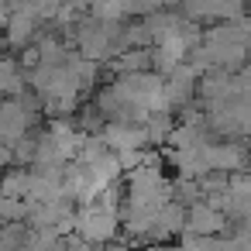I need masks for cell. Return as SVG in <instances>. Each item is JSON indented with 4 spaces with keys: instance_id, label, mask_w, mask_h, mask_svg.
<instances>
[{
    "instance_id": "ba28073f",
    "label": "cell",
    "mask_w": 251,
    "mask_h": 251,
    "mask_svg": "<svg viewBox=\"0 0 251 251\" xmlns=\"http://www.w3.org/2000/svg\"><path fill=\"white\" fill-rule=\"evenodd\" d=\"M206 55H210V69H227V73H237L244 69L248 62V45H237V42H224V45H203Z\"/></svg>"
},
{
    "instance_id": "7a4b0ae2",
    "label": "cell",
    "mask_w": 251,
    "mask_h": 251,
    "mask_svg": "<svg viewBox=\"0 0 251 251\" xmlns=\"http://www.w3.org/2000/svg\"><path fill=\"white\" fill-rule=\"evenodd\" d=\"M73 230L83 241H90V244H103V241L121 234V217H117V210H103L97 203H83V206H76V227Z\"/></svg>"
},
{
    "instance_id": "52a82bcc",
    "label": "cell",
    "mask_w": 251,
    "mask_h": 251,
    "mask_svg": "<svg viewBox=\"0 0 251 251\" xmlns=\"http://www.w3.org/2000/svg\"><path fill=\"white\" fill-rule=\"evenodd\" d=\"M62 66H66V73L76 79L79 93H93V86L100 83V62H93V59H83L76 49H69V52H66Z\"/></svg>"
},
{
    "instance_id": "ffe728a7",
    "label": "cell",
    "mask_w": 251,
    "mask_h": 251,
    "mask_svg": "<svg viewBox=\"0 0 251 251\" xmlns=\"http://www.w3.org/2000/svg\"><path fill=\"white\" fill-rule=\"evenodd\" d=\"M131 251H158V244H138V248H131Z\"/></svg>"
},
{
    "instance_id": "44dd1931",
    "label": "cell",
    "mask_w": 251,
    "mask_h": 251,
    "mask_svg": "<svg viewBox=\"0 0 251 251\" xmlns=\"http://www.w3.org/2000/svg\"><path fill=\"white\" fill-rule=\"evenodd\" d=\"M86 4H93V0H86Z\"/></svg>"
},
{
    "instance_id": "d6986e66",
    "label": "cell",
    "mask_w": 251,
    "mask_h": 251,
    "mask_svg": "<svg viewBox=\"0 0 251 251\" xmlns=\"http://www.w3.org/2000/svg\"><path fill=\"white\" fill-rule=\"evenodd\" d=\"M158 251H182V248H179V241H165V244H158Z\"/></svg>"
},
{
    "instance_id": "e0dca14e",
    "label": "cell",
    "mask_w": 251,
    "mask_h": 251,
    "mask_svg": "<svg viewBox=\"0 0 251 251\" xmlns=\"http://www.w3.org/2000/svg\"><path fill=\"white\" fill-rule=\"evenodd\" d=\"M100 251H131V244H127V241H124L121 234H117V237L103 241V244H100Z\"/></svg>"
},
{
    "instance_id": "3957f363",
    "label": "cell",
    "mask_w": 251,
    "mask_h": 251,
    "mask_svg": "<svg viewBox=\"0 0 251 251\" xmlns=\"http://www.w3.org/2000/svg\"><path fill=\"white\" fill-rule=\"evenodd\" d=\"M182 227H186V206L176 203V200H165V203L155 210V217H151V237H148V241H151V244L176 241Z\"/></svg>"
},
{
    "instance_id": "9c48e42d",
    "label": "cell",
    "mask_w": 251,
    "mask_h": 251,
    "mask_svg": "<svg viewBox=\"0 0 251 251\" xmlns=\"http://www.w3.org/2000/svg\"><path fill=\"white\" fill-rule=\"evenodd\" d=\"M90 176H93V182H97V189L100 186H107V182H117L124 172H121V165H117V158H114V151H103L100 158H93L90 165Z\"/></svg>"
},
{
    "instance_id": "5bb4252c",
    "label": "cell",
    "mask_w": 251,
    "mask_h": 251,
    "mask_svg": "<svg viewBox=\"0 0 251 251\" xmlns=\"http://www.w3.org/2000/svg\"><path fill=\"white\" fill-rule=\"evenodd\" d=\"M25 217H28V200H21V196H0V224L25 220Z\"/></svg>"
},
{
    "instance_id": "5b68a950",
    "label": "cell",
    "mask_w": 251,
    "mask_h": 251,
    "mask_svg": "<svg viewBox=\"0 0 251 251\" xmlns=\"http://www.w3.org/2000/svg\"><path fill=\"white\" fill-rule=\"evenodd\" d=\"M227 217L217 213L213 206H206L203 200L189 203L186 206V227L182 230H193V234H227Z\"/></svg>"
},
{
    "instance_id": "2e32d148",
    "label": "cell",
    "mask_w": 251,
    "mask_h": 251,
    "mask_svg": "<svg viewBox=\"0 0 251 251\" xmlns=\"http://www.w3.org/2000/svg\"><path fill=\"white\" fill-rule=\"evenodd\" d=\"M227 189H230L234 196H251V176H248L244 169L227 172Z\"/></svg>"
},
{
    "instance_id": "30bf717a",
    "label": "cell",
    "mask_w": 251,
    "mask_h": 251,
    "mask_svg": "<svg viewBox=\"0 0 251 251\" xmlns=\"http://www.w3.org/2000/svg\"><path fill=\"white\" fill-rule=\"evenodd\" d=\"M169 200L189 206V203L203 200V189H200V182L189 179V176H172V179H169Z\"/></svg>"
},
{
    "instance_id": "277c9868",
    "label": "cell",
    "mask_w": 251,
    "mask_h": 251,
    "mask_svg": "<svg viewBox=\"0 0 251 251\" xmlns=\"http://www.w3.org/2000/svg\"><path fill=\"white\" fill-rule=\"evenodd\" d=\"M100 138H103V145L110 151H121V148H148L145 127L141 124H127V121H103Z\"/></svg>"
},
{
    "instance_id": "6da1fadb",
    "label": "cell",
    "mask_w": 251,
    "mask_h": 251,
    "mask_svg": "<svg viewBox=\"0 0 251 251\" xmlns=\"http://www.w3.org/2000/svg\"><path fill=\"white\" fill-rule=\"evenodd\" d=\"M117 86V93L124 97V103L131 107H141V110H165L162 107V76L151 73V69H141V73H121L110 79Z\"/></svg>"
},
{
    "instance_id": "8fae6325",
    "label": "cell",
    "mask_w": 251,
    "mask_h": 251,
    "mask_svg": "<svg viewBox=\"0 0 251 251\" xmlns=\"http://www.w3.org/2000/svg\"><path fill=\"white\" fill-rule=\"evenodd\" d=\"M28 182V169L25 165H7L0 169V196H21Z\"/></svg>"
},
{
    "instance_id": "7c38bea8",
    "label": "cell",
    "mask_w": 251,
    "mask_h": 251,
    "mask_svg": "<svg viewBox=\"0 0 251 251\" xmlns=\"http://www.w3.org/2000/svg\"><path fill=\"white\" fill-rule=\"evenodd\" d=\"M83 134V131H79ZM103 151H110L107 145H103V138L100 134H83L79 138V151H76V162H83V165H90L93 158H100Z\"/></svg>"
},
{
    "instance_id": "8992f818",
    "label": "cell",
    "mask_w": 251,
    "mask_h": 251,
    "mask_svg": "<svg viewBox=\"0 0 251 251\" xmlns=\"http://www.w3.org/2000/svg\"><path fill=\"white\" fill-rule=\"evenodd\" d=\"M38 18H31V14H25V11H14L7 21H4V42H7V49L11 52H18V49H25V45H31L35 38H38Z\"/></svg>"
},
{
    "instance_id": "9a60e30c",
    "label": "cell",
    "mask_w": 251,
    "mask_h": 251,
    "mask_svg": "<svg viewBox=\"0 0 251 251\" xmlns=\"http://www.w3.org/2000/svg\"><path fill=\"white\" fill-rule=\"evenodd\" d=\"M114 158H117L121 172H131L134 165L145 162V148H121V151H114Z\"/></svg>"
},
{
    "instance_id": "ac0fdd59",
    "label": "cell",
    "mask_w": 251,
    "mask_h": 251,
    "mask_svg": "<svg viewBox=\"0 0 251 251\" xmlns=\"http://www.w3.org/2000/svg\"><path fill=\"white\" fill-rule=\"evenodd\" d=\"M7 165H14V158H11V145H0V169H7Z\"/></svg>"
},
{
    "instance_id": "4fadbf2b",
    "label": "cell",
    "mask_w": 251,
    "mask_h": 251,
    "mask_svg": "<svg viewBox=\"0 0 251 251\" xmlns=\"http://www.w3.org/2000/svg\"><path fill=\"white\" fill-rule=\"evenodd\" d=\"M90 14L100 18V21H124V0H93L90 4Z\"/></svg>"
}]
</instances>
